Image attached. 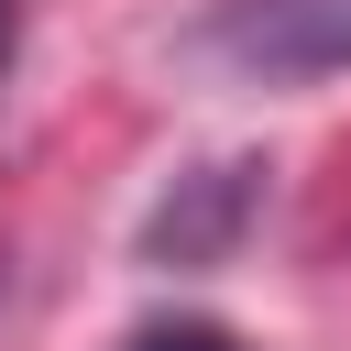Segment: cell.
<instances>
[{
  "instance_id": "7a4b0ae2",
  "label": "cell",
  "mask_w": 351,
  "mask_h": 351,
  "mask_svg": "<svg viewBox=\"0 0 351 351\" xmlns=\"http://www.w3.org/2000/svg\"><path fill=\"white\" fill-rule=\"evenodd\" d=\"M121 351H241L219 318H154V329H132Z\"/></svg>"
},
{
  "instance_id": "3957f363",
  "label": "cell",
  "mask_w": 351,
  "mask_h": 351,
  "mask_svg": "<svg viewBox=\"0 0 351 351\" xmlns=\"http://www.w3.org/2000/svg\"><path fill=\"white\" fill-rule=\"evenodd\" d=\"M11 44H22V0H0V77H11Z\"/></svg>"
},
{
  "instance_id": "6da1fadb",
  "label": "cell",
  "mask_w": 351,
  "mask_h": 351,
  "mask_svg": "<svg viewBox=\"0 0 351 351\" xmlns=\"http://www.w3.org/2000/svg\"><path fill=\"white\" fill-rule=\"evenodd\" d=\"M208 44L241 77H351V0H230Z\"/></svg>"
}]
</instances>
